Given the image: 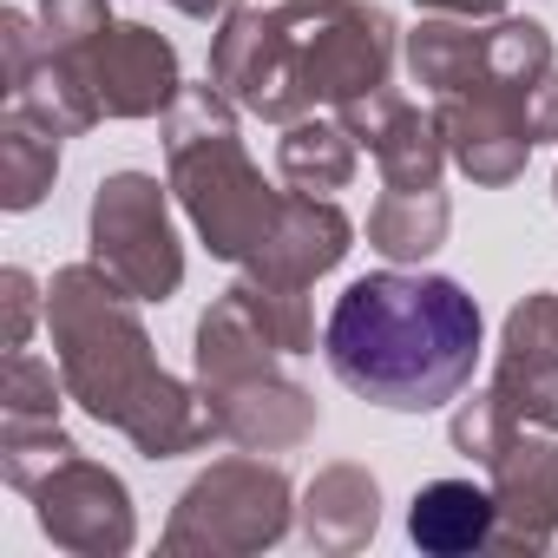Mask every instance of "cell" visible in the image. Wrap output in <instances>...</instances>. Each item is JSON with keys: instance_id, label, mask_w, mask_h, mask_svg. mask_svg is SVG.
<instances>
[{"instance_id": "3957f363", "label": "cell", "mask_w": 558, "mask_h": 558, "mask_svg": "<svg viewBox=\"0 0 558 558\" xmlns=\"http://www.w3.org/2000/svg\"><path fill=\"white\" fill-rule=\"evenodd\" d=\"M388 14L362 0H290L269 21L236 14L217 34L210 80L263 119H296L316 99L355 106L388 80Z\"/></svg>"}, {"instance_id": "277c9868", "label": "cell", "mask_w": 558, "mask_h": 558, "mask_svg": "<svg viewBox=\"0 0 558 558\" xmlns=\"http://www.w3.org/2000/svg\"><path fill=\"white\" fill-rule=\"evenodd\" d=\"M171 178H178V197L191 210V223L204 230V243L217 256H236V263H256L276 217H283L290 197L263 191V178L250 171L243 145H236V125L230 112L217 106L210 86H191L178 93V112H171Z\"/></svg>"}, {"instance_id": "5b68a950", "label": "cell", "mask_w": 558, "mask_h": 558, "mask_svg": "<svg viewBox=\"0 0 558 558\" xmlns=\"http://www.w3.org/2000/svg\"><path fill=\"white\" fill-rule=\"evenodd\" d=\"M269 329L256 323V310L243 303V290H230L204 323H197V375H204V401L217 414V427L263 453V447H296L316 427V401L303 388H290L269 368ZM283 355V349H276Z\"/></svg>"}, {"instance_id": "5bb4252c", "label": "cell", "mask_w": 558, "mask_h": 558, "mask_svg": "<svg viewBox=\"0 0 558 558\" xmlns=\"http://www.w3.org/2000/svg\"><path fill=\"white\" fill-rule=\"evenodd\" d=\"M447 230V197L440 191H388L381 210L368 217V243L381 256H427Z\"/></svg>"}, {"instance_id": "6da1fadb", "label": "cell", "mask_w": 558, "mask_h": 558, "mask_svg": "<svg viewBox=\"0 0 558 558\" xmlns=\"http://www.w3.org/2000/svg\"><path fill=\"white\" fill-rule=\"evenodd\" d=\"M323 355L362 401L427 414L447 408L480 368V303L453 276L375 269L336 296Z\"/></svg>"}, {"instance_id": "30bf717a", "label": "cell", "mask_w": 558, "mask_h": 558, "mask_svg": "<svg viewBox=\"0 0 558 558\" xmlns=\"http://www.w3.org/2000/svg\"><path fill=\"white\" fill-rule=\"evenodd\" d=\"M493 499H499V551H545L558 532V447L512 434L493 460Z\"/></svg>"}, {"instance_id": "e0dca14e", "label": "cell", "mask_w": 558, "mask_h": 558, "mask_svg": "<svg viewBox=\"0 0 558 558\" xmlns=\"http://www.w3.org/2000/svg\"><path fill=\"white\" fill-rule=\"evenodd\" d=\"M8 421H60L53 368H40L27 349H14V362H8Z\"/></svg>"}, {"instance_id": "52a82bcc", "label": "cell", "mask_w": 558, "mask_h": 558, "mask_svg": "<svg viewBox=\"0 0 558 558\" xmlns=\"http://www.w3.org/2000/svg\"><path fill=\"white\" fill-rule=\"evenodd\" d=\"M93 250H99V269L119 290H132L138 303H165L178 290V276H184L165 197L138 171H119V178L99 184V197H93Z\"/></svg>"}, {"instance_id": "8fae6325", "label": "cell", "mask_w": 558, "mask_h": 558, "mask_svg": "<svg viewBox=\"0 0 558 558\" xmlns=\"http://www.w3.org/2000/svg\"><path fill=\"white\" fill-rule=\"evenodd\" d=\"M342 112H349V132L381 158V171H388L395 191H434L440 145H434V125L414 106H401L395 93H368V99H355Z\"/></svg>"}, {"instance_id": "2e32d148", "label": "cell", "mask_w": 558, "mask_h": 558, "mask_svg": "<svg viewBox=\"0 0 558 558\" xmlns=\"http://www.w3.org/2000/svg\"><path fill=\"white\" fill-rule=\"evenodd\" d=\"M53 171H60V132L47 119L27 125V112H14V132H8V204L27 210Z\"/></svg>"}, {"instance_id": "ac0fdd59", "label": "cell", "mask_w": 558, "mask_h": 558, "mask_svg": "<svg viewBox=\"0 0 558 558\" xmlns=\"http://www.w3.org/2000/svg\"><path fill=\"white\" fill-rule=\"evenodd\" d=\"M427 8H447V14H493L499 0H427Z\"/></svg>"}, {"instance_id": "8992f818", "label": "cell", "mask_w": 558, "mask_h": 558, "mask_svg": "<svg viewBox=\"0 0 558 558\" xmlns=\"http://www.w3.org/2000/svg\"><path fill=\"white\" fill-rule=\"evenodd\" d=\"M290 532V480L263 460H223L178 499L165 551H263Z\"/></svg>"}, {"instance_id": "ba28073f", "label": "cell", "mask_w": 558, "mask_h": 558, "mask_svg": "<svg viewBox=\"0 0 558 558\" xmlns=\"http://www.w3.org/2000/svg\"><path fill=\"white\" fill-rule=\"evenodd\" d=\"M40 532L60 545V551H80V558H119L132 545V499L119 486V473L93 466V460H60L40 486Z\"/></svg>"}, {"instance_id": "9c48e42d", "label": "cell", "mask_w": 558, "mask_h": 558, "mask_svg": "<svg viewBox=\"0 0 558 558\" xmlns=\"http://www.w3.org/2000/svg\"><path fill=\"white\" fill-rule=\"evenodd\" d=\"M493 408L512 427H558V296H532L512 310Z\"/></svg>"}, {"instance_id": "7a4b0ae2", "label": "cell", "mask_w": 558, "mask_h": 558, "mask_svg": "<svg viewBox=\"0 0 558 558\" xmlns=\"http://www.w3.org/2000/svg\"><path fill=\"white\" fill-rule=\"evenodd\" d=\"M132 290H119L106 269H60L53 276V342H60V368H66V388L73 401H86V414H99L106 427L132 434L138 453L151 460H171V453H191L204 447L217 427L210 401L197 408L158 362H151V342L125 303Z\"/></svg>"}, {"instance_id": "d6986e66", "label": "cell", "mask_w": 558, "mask_h": 558, "mask_svg": "<svg viewBox=\"0 0 558 558\" xmlns=\"http://www.w3.org/2000/svg\"><path fill=\"white\" fill-rule=\"evenodd\" d=\"M178 8H184V14H204V21H210V14H223V8H230V0H178Z\"/></svg>"}, {"instance_id": "4fadbf2b", "label": "cell", "mask_w": 558, "mask_h": 558, "mask_svg": "<svg viewBox=\"0 0 558 558\" xmlns=\"http://www.w3.org/2000/svg\"><path fill=\"white\" fill-rule=\"evenodd\" d=\"M381 525V493L362 466H329L316 486H310V506H303V532L316 551H355L368 545Z\"/></svg>"}, {"instance_id": "7c38bea8", "label": "cell", "mask_w": 558, "mask_h": 558, "mask_svg": "<svg viewBox=\"0 0 558 558\" xmlns=\"http://www.w3.org/2000/svg\"><path fill=\"white\" fill-rule=\"evenodd\" d=\"M408 532L421 551H440V558H460V551H480L493 545L499 532V499L473 480H434L414 493L408 506Z\"/></svg>"}, {"instance_id": "9a60e30c", "label": "cell", "mask_w": 558, "mask_h": 558, "mask_svg": "<svg viewBox=\"0 0 558 558\" xmlns=\"http://www.w3.org/2000/svg\"><path fill=\"white\" fill-rule=\"evenodd\" d=\"M349 138L355 132H342V125H296L290 138H283V178H296L310 197L316 191H342L349 184V171H355V151H349Z\"/></svg>"}]
</instances>
